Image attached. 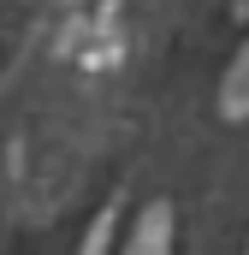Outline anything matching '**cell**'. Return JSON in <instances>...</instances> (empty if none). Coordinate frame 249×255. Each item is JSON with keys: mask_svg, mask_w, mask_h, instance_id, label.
Masks as SVG:
<instances>
[{"mask_svg": "<svg viewBox=\"0 0 249 255\" xmlns=\"http://www.w3.org/2000/svg\"><path fill=\"white\" fill-rule=\"evenodd\" d=\"M172 244H178V214H172V202H148L142 214H136V226L124 232V244L113 255H172Z\"/></svg>", "mask_w": 249, "mask_h": 255, "instance_id": "6da1fadb", "label": "cell"}, {"mask_svg": "<svg viewBox=\"0 0 249 255\" xmlns=\"http://www.w3.org/2000/svg\"><path fill=\"white\" fill-rule=\"evenodd\" d=\"M220 119L226 125H244L249 119V36H244V48L232 54L226 77H220Z\"/></svg>", "mask_w": 249, "mask_h": 255, "instance_id": "7a4b0ae2", "label": "cell"}, {"mask_svg": "<svg viewBox=\"0 0 249 255\" xmlns=\"http://www.w3.org/2000/svg\"><path fill=\"white\" fill-rule=\"evenodd\" d=\"M113 238H119V208L107 202L89 226H83V244H77V255H113Z\"/></svg>", "mask_w": 249, "mask_h": 255, "instance_id": "3957f363", "label": "cell"}, {"mask_svg": "<svg viewBox=\"0 0 249 255\" xmlns=\"http://www.w3.org/2000/svg\"><path fill=\"white\" fill-rule=\"evenodd\" d=\"M244 255H249V250H244Z\"/></svg>", "mask_w": 249, "mask_h": 255, "instance_id": "277c9868", "label": "cell"}]
</instances>
